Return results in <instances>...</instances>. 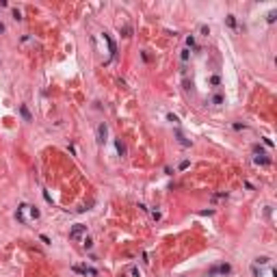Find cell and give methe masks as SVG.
Returning <instances> with one entry per match:
<instances>
[{
  "label": "cell",
  "instance_id": "6da1fadb",
  "mask_svg": "<svg viewBox=\"0 0 277 277\" xmlns=\"http://www.w3.org/2000/svg\"><path fill=\"white\" fill-rule=\"evenodd\" d=\"M82 232H84V227H82V225H78V227H74V232H71L69 236H71V238H78V236H80Z\"/></svg>",
  "mask_w": 277,
  "mask_h": 277
},
{
  "label": "cell",
  "instance_id": "7a4b0ae2",
  "mask_svg": "<svg viewBox=\"0 0 277 277\" xmlns=\"http://www.w3.org/2000/svg\"><path fill=\"white\" fill-rule=\"evenodd\" d=\"M117 149H119V154H121V156H124V154H126V147H124V145H121V141H117Z\"/></svg>",
  "mask_w": 277,
  "mask_h": 277
},
{
  "label": "cell",
  "instance_id": "3957f363",
  "mask_svg": "<svg viewBox=\"0 0 277 277\" xmlns=\"http://www.w3.org/2000/svg\"><path fill=\"white\" fill-rule=\"evenodd\" d=\"M186 43H189V46H195V37H193V35H191V37H189V39H186Z\"/></svg>",
  "mask_w": 277,
  "mask_h": 277
},
{
  "label": "cell",
  "instance_id": "277c9868",
  "mask_svg": "<svg viewBox=\"0 0 277 277\" xmlns=\"http://www.w3.org/2000/svg\"><path fill=\"white\" fill-rule=\"evenodd\" d=\"M22 115H24V119H31V115H28V111H26L24 106H22Z\"/></svg>",
  "mask_w": 277,
  "mask_h": 277
}]
</instances>
